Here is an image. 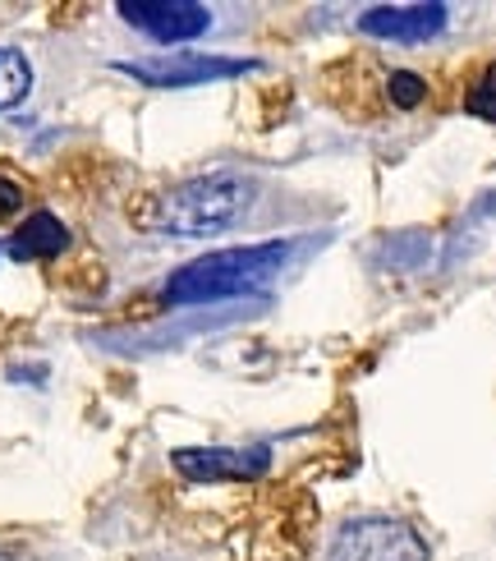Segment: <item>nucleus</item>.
Returning <instances> with one entry per match:
<instances>
[{"instance_id": "1", "label": "nucleus", "mask_w": 496, "mask_h": 561, "mask_svg": "<svg viewBox=\"0 0 496 561\" xmlns=\"http://www.w3.org/2000/svg\"><path fill=\"white\" fill-rule=\"evenodd\" d=\"M249 198L253 184L240 171H207L129 203V221L138 230H152V236L203 240V236H221V230L240 221L249 213Z\"/></svg>"}, {"instance_id": "2", "label": "nucleus", "mask_w": 496, "mask_h": 561, "mask_svg": "<svg viewBox=\"0 0 496 561\" xmlns=\"http://www.w3.org/2000/svg\"><path fill=\"white\" fill-rule=\"evenodd\" d=\"M286 259H290V244H280V240L203 253V259L184 263L165 280V304H217V299L263 295L280 276Z\"/></svg>"}, {"instance_id": "3", "label": "nucleus", "mask_w": 496, "mask_h": 561, "mask_svg": "<svg viewBox=\"0 0 496 561\" xmlns=\"http://www.w3.org/2000/svg\"><path fill=\"white\" fill-rule=\"evenodd\" d=\"M331 561H428V543L405 520L364 516V520H349L336 534Z\"/></svg>"}, {"instance_id": "4", "label": "nucleus", "mask_w": 496, "mask_h": 561, "mask_svg": "<svg viewBox=\"0 0 496 561\" xmlns=\"http://www.w3.org/2000/svg\"><path fill=\"white\" fill-rule=\"evenodd\" d=\"M120 19L152 42H188L211 28V10L194 0H120Z\"/></svg>"}, {"instance_id": "5", "label": "nucleus", "mask_w": 496, "mask_h": 561, "mask_svg": "<svg viewBox=\"0 0 496 561\" xmlns=\"http://www.w3.org/2000/svg\"><path fill=\"white\" fill-rule=\"evenodd\" d=\"M125 75H134L138 83L152 88H194V83H211V79H240L249 69H257V60H226V56H157V60H125Z\"/></svg>"}, {"instance_id": "6", "label": "nucleus", "mask_w": 496, "mask_h": 561, "mask_svg": "<svg viewBox=\"0 0 496 561\" xmlns=\"http://www.w3.org/2000/svg\"><path fill=\"white\" fill-rule=\"evenodd\" d=\"M175 470L198 483H221V479H257L267 470L272 447H198V451H175Z\"/></svg>"}, {"instance_id": "7", "label": "nucleus", "mask_w": 496, "mask_h": 561, "mask_svg": "<svg viewBox=\"0 0 496 561\" xmlns=\"http://www.w3.org/2000/svg\"><path fill=\"white\" fill-rule=\"evenodd\" d=\"M446 5H372L364 10L359 28L387 42H428L446 28Z\"/></svg>"}, {"instance_id": "8", "label": "nucleus", "mask_w": 496, "mask_h": 561, "mask_svg": "<svg viewBox=\"0 0 496 561\" xmlns=\"http://www.w3.org/2000/svg\"><path fill=\"white\" fill-rule=\"evenodd\" d=\"M65 249H69V230L51 213H33L5 244H0V253L14 263H46V259H60Z\"/></svg>"}, {"instance_id": "9", "label": "nucleus", "mask_w": 496, "mask_h": 561, "mask_svg": "<svg viewBox=\"0 0 496 561\" xmlns=\"http://www.w3.org/2000/svg\"><path fill=\"white\" fill-rule=\"evenodd\" d=\"M33 92V65L14 46H0V111L19 106Z\"/></svg>"}, {"instance_id": "10", "label": "nucleus", "mask_w": 496, "mask_h": 561, "mask_svg": "<svg viewBox=\"0 0 496 561\" xmlns=\"http://www.w3.org/2000/svg\"><path fill=\"white\" fill-rule=\"evenodd\" d=\"M464 111H469V115H478V121H492V125H496V65H487V69H483V79L469 88Z\"/></svg>"}, {"instance_id": "11", "label": "nucleus", "mask_w": 496, "mask_h": 561, "mask_svg": "<svg viewBox=\"0 0 496 561\" xmlns=\"http://www.w3.org/2000/svg\"><path fill=\"white\" fill-rule=\"evenodd\" d=\"M423 98H428V83H423L418 75H410V69H395V75L387 79V102L391 106H418Z\"/></svg>"}, {"instance_id": "12", "label": "nucleus", "mask_w": 496, "mask_h": 561, "mask_svg": "<svg viewBox=\"0 0 496 561\" xmlns=\"http://www.w3.org/2000/svg\"><path fill=\"white\" fill-rule=\"evenodd\" d=\"M23 203H28V190H23V184L10 171H0V221L23 213Z\"/></svg>"}, {"instance_id": "13", "label": "nucleus", "mask_w": 496, "mask_h": 561, "mask_svg": "<svg viewBox=\"0 0 496 561\" xmlns=\"http://www.w3.org/2000/svg\"><path fill=\"white\" fill-rule=\"evenodd\" d=\"M0 561H10V557H0Z\"/></svg>"}]
</instances>
